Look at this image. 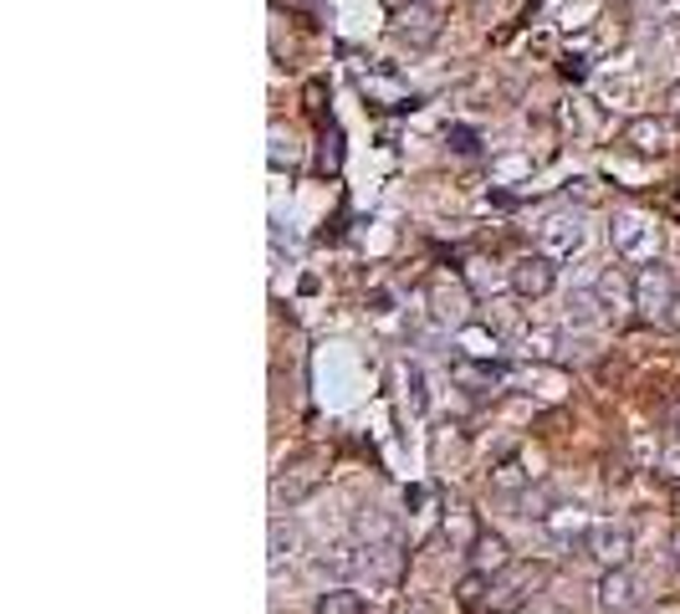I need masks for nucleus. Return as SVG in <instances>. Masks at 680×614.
<instances>
[{
  "label": "nucleus",
  "mask_w": 680,
  "mask_h": 614,
  "mask_svg": "<svg viewBox=\"0 0 680 614\" xmlns=\"http://www.w3.org/2000/svg\"><path fill=\"white\" fill-rule=\"evenodd\" d=\"M620 144L639 159H670L680 149V123L670 113H639L620 129Z\"/></svg>",
  "instance_id": "obj_1"
},
{
  "label": "nucleus",
  "mask_w": 680,
  "mask_h": 614,
  "mask_svg": "<svg viewBox=\"0 0 680 614\" xmlns=\"http://www.w3.org/2000/svg\"><path fill=\"white\" fill-rule=\"evenodd\" d=\"M609 241H614V256L620 261H655L660 256V225L650 215H639V210H614V221H609Z\"/></svg>",
  "instance_id": "obj_2"
},
{
  "label": "nucleus",
  "mask_w": 680,
  "mask_h": 614,
  "mask_svg": "<svg viewBox=\"0 0 680 614\" xmlns=\"http://www.w3.org/2000/svg\"><path fill=\"white\" fill-rule=\"evenodd\" d=\"M543 579H547L543 563H512L506 573H497V579H491L487 600H481V614H517L522 604H527V594H533Z\"/></svg>",
  "instance_id": "obj_3"
},
{
  "label": "nucleus",
  "mask_w": 680,
  "mask_h": 614,
  "mask_svg": "<svg viewBox=\"0 0 680 614\" xmlns=\"http://www.w3.org/2000/svg\"><path fill=\"white\" fill-rule=\"evenodd\" d=\"M676 298H680L676 267H666L660 256H655V261H645V267L635 271V308H639V317H670Z\"/></svg>",
  "instance_id": "obj_4"
},
{
  "label": "nucleus",
  "mask_w": 680,
  "mask_h": 614,
  "mask_svg": "<svg viewBox=\"0 0 680 614\" xmlns=\"http://www.w3.org/2000/svg\"><path fill=\"white\" fill-rule=\"evenodd\" d=\"M589 246V225H583V215H578L573 205H562V210H547L543 221H537V252L547 256H578Z\"/></svg>",
  "instance_id": "obj_5"
},
{
  "label": "nucleus",
  "mask_w": 680,
  "mask_h": 614,
  "mask_svg": "<svg viewBox=\"0 0 680 614\" xmlns=\"http://www.w3.org/2000/svg\"><path fill=\"white\" fill-rule=\"evenodd\" d=\"M506 287H512V292H517L522 302L547 298V292L558 287V256H547V252H527V256H517V261L506 267Z\"/></svg>",
  "instance_id": "obj_6"
},
{
  "label": "nucleus",
  "mask_w": 680,
  "mask_h": 614,
  "mask_svg": "<svg viewBox=\"0 0 680 614\" xmlns=\"http://www.w3.org/2000/svg\"><path fill=\"white\" fill-rule=\"evenodd\" d=\"M583 554H589L599 569H629V558H635V533H629L624 523H593Z\"/></svg>",
  "instance_id": "obj_7"
},
{
  "label": "nucleus",
  "mask_w": 680,
  "mask_h": 614,
  "mask_svg": "<svg viewBox=\"0 0 680 614\" xmlns=\"http://www.w3.org/2000/svg\"><path fill=\"white\" fill-rule=\"evenodd\" d=\"M543 533L558 543L562 554H583V548H589L593 523H589V517H583L578 507H562V502H553V512L543 517Z\"/></svg>",
  "instance_id": "obj_8"
},
{
  "label": "nucleus",
  "mask_w": 680,
  "mask_h": 614,
  "mask_svg": "<svg viewBox=\"0 0 680 614\" xmlns=\"http://www.w3.org/2000/svg\"><path fill=\"white\" fill-rule=\"evenodd\" d=\"M400 42L410 46V52H425V46H435V36H441V5H430V0H410L400 11Z\"/></svg>",
  "instance_id": "obj_9"
},
{
  "label": "nucleus",
  "mask_w": 680,
  "mask_h": 614,
  "mask_svg": "<svg viewBox=\"0 0 680 614\" xmlns=\"http://www.w3.org/2000/svg\"><path fill=\"white\" fill-rule=\"evenodd\" d=\"M593 604L599 614H629L639 604V584L629 569H604L599 573V589H593Z\"/></svg>",
  "instance_id": "obj_10"
},
{
  "label": "nucleus",
  "mask_w": 680,
  "mask_h": 614,
  "mask_svg": "<svg viewBox=\"0 0 680 614\" xmlns=\"http://www.w3.org/2000/svg\"><path fill=\"white\" fill-rule=\"evenodd\" d=\"M466 558H471V569L487 573V579H497V573H506L517 563V558H512V543H506L502 533H481V543H476Z\"/></svg>",
  "instance_id": "obj_11"
},
{
  "label": "nucleus",
  "mask_w": 680,
  "mask_h": 614,
  "mask_svg": "<svg viewBox=\"0 0 680 614\" xmlns=\"http://www.w3.org/2000/svg\"><path fill=\"white\" fill-rule=\"evenodd\" d=\"M593 292L604 302V313H620V308H635V277H624L620 267H604L593 277Z\"/></svg>",
  "instance_id": "obj_12"
},
{
  "label": "nucleus",
  "mask_w": 680,
  "mask_h": 614,
  "mask_svg": "<svg viewBox=\"0 0 680 614\" xmlns=\"http://www.w3.org/2000/svg\"><path fill=\"white\" fill-rule=\"evenodd\" d=\"M466 308H471V298H466V287L460 282H430V313L441 317V323H466Z\"/></svg>",
  "instance_id": "obj_13"
},
{
  "label": "nucleus",
  "mask_w": 680,
  "mask_h": 614,
  "mask_svg": "<svg viewBox=\"0 0 680 614\" xmlns=\"http://www.w3.org/2000/svg\"><path fill=\"white\" fill-rule=\"evenodd\" d=\"M450 379H456L460 390L487 394V390H497L502 369H497V364H487V359H460V354H456V364H450Z\"/></svg>",
  "instance_id": "obj_14"
},
{
  "label": "nucleus",
  "mask_w": 680,
  "mask_h": 614,
  "mask_svg": "<svg viewBox=\"0 0 680 614\" xmlns=\"http://www.w3.org/2000/svg\"><path fill=\"white\" fill-rule=\"evenodd\" d=\"M481 533H487V527H481V517H476L471 507H450V512H445V538H450V548H456V554H471L476 543H481Z\"/></svg>",
  "instance_id": "obj_15"
},
{
  "label": "nucleus",
  "mask_w": 680,
  "mask_h": 614,
  "mask_svg": "<svg viewBox=\"0 0 680 614\" xmlns=\"http://www.w3.org/2000/svg\"><path fill=\"white\" fill-rule=\"evenodd\" d=\"M456 348H460V359H487L497 364V333L487 328V323H460L456 328Z\"/></svg>",
  "instance_id": "obj_16"
},
{
  "label": "nucleus",
  "mask_w": 680,
  "mask_h": 614,
  "mask_svg": "<svg viewBox=\"0 0 680 614\" xmlns=\"http://www.w3.org/2000/svg\"><path fill=\"white\" fill-rule=\"evenodd\" d=\"M317 487H323V471H312V461H308V466H297V477H292V481H287V477L277 481V502L297 507V502H302V496H312Z\"/></svg>",
  "instance_id": "obj_17"
},
{
  "label": "nucleus",
  "mask_w": 680,
  "mask_h": 614,
  "mask_svg": "<svg viewBox=\"0 0 680 614\" xmlns=\"http://www.w3.org/2000/svg\"><path fill=\"white\" fill-rule=\"evenodd\" d=\"M358 88L369 92L374 103H384V108H414V92H404L394 77H358Z\"/></svg>",
  "instance_id": "obj_18"
},
{
  "label": "nucleus",
  "mask_w": 680,
  "mask_h": 614,
  "mask_svg": "<svg viewBox=\"0 0 680 614\" xmlns=\"http://www.w3.org/2000/svg\"><path fill=\"white\" fill-rule=\"evenodd\" d=\"M369 569V558H364V548H327L323 558H317V573H333V579H348V573Z\"/></svg>",
  "instance_id": "obj_19"
},
{
  "label": "nucleus",
  "mask_w": 680,
  "mask_h": 614,
  "mask_svg": "<svg viewBox=\"0 0 680 614\" xmlns=\"http://www.w3.org/2000/svg\"><path fill=\"white\" fill-rule=\"evenodd\" d=\"M312 614H364V594L338 584V589H327V594H317V610Z\"/></svg>",
  "instance_id": "obj_20"
},
{
  "label": "nucleus",
  "mask_w": 680,
  "mask_h": 614,
  "mask_svg": "<svg viewBox=\"0 0 680 614\" xmlns=\"http://www.w3.org/2000/svg\"><path fill=\"white\" fill-rule=\"evenodd\" d=\"M522 348H527L533 359H558V333L553 328H527L522 333Z\"/></svg>",
  "instance_id": "obj_21"
},
{
  "label": "nucleus",
  "mask_w": 680,
  "mask_h": 614,
  "mask_svg": "<svg viewBox=\"0 0 680 614\" xmlns=\"http://www.w3.org/2000/svg\"><path fill=\"white\" fill-rule=\"evenodd\" d=\"M599 308H604V302H599V292H568V317H573L578 328H583V323H593V317H599Z\"/></svg>",
  "instance_id": "obj_22"
},
{
  "label": "nucleus",
  "mask_w": 680,
  "mask_h": 614,
  "mask_svg": "<svg viewBox=\"0 0 680 614\" xmlns=\"http://www.w3.org/2000/svg\"><path fill=\"white\" fill-rule=\"evenodd\" d=\"M487 589H491V579L471 569V573H466V579L456 584V600H460V604H481V600H487Z\"/></svg>",
  "instance_id": "obj_23"
},
{
  "label": "nucleus",
  "mask_w": 680,
  "mask_h": 614,
  "mask_svg": "<svg viewBox=\"0 0 680 614\" xmlns=\"http://www.w3.org/2000/svg\"><path fill=\"white\" fill-rule=\"evenodd\" d=\"M445 138H450V149L456 154H481V138H476V129H466V123H456V129H445Z\"/></svg>",
  "instance_id": "obj_24"
},
{
  "label": "nucleus",
  "mask_w": 680,
  "mask_h": 614,
  "mask_svg": "<svg viewBox=\"0 0 680 614\" xmlns=\"http://www.w3.org/2000/svg\"><path fill=\"white\" fill-rule=\"evenodd\" d=\"M297 159V149H292V138H281V129L271 134V169H281V165H292Z\"/></svg>",
  "instance_id": "obj_25"
},
{
  "label": "nucleus",
  "mask_w": 680,
  "mask_h": 614,
  "mask_svg": "<svg viewBox=\"0 0 680 614\" xmlns=\"http://www.w3.org/2000/svg\"><path fill=\"white\" fill-rule=\"evenodd\" d=\"M287 548H292V533H287L281 523H271V563H281V558H287Z\"/></svg>",
  "instance_id": "obj_26"
},
{
  "label": "nucleus",
  "mask_w": 680,
  "mask_h": 614,
  "mask_svg": "<svg viewBox=\"0 0 680 614\" xmlns=\"http://www.w3.org/2000/svg\"><path fill=\"white\" fill-rule=\"evenodd\" d=\"M410 410H425V375H420V369H410Z\"/></svg>",
  "instance_id": "obj_27"
},
{
  "label": "nucleus",
  "mask_w": 680,
  "mask_h": 614,
  "mask_svg": "<svg viewBox=\"0 0 680 614\" xmlns=\"http://www.w3.org/2000/svg\"><path fill=\"white\" fill-rule=\"evenodd\" d=\"M379 5H384V11H389V15H400V11H404V5H410V0H379Z\"/></svg>",
  "instance_id": "obj_28"
},
{
  "label": "nucleus",
  "mask_w": 680,
  "mask_h": 614,
  "mask_svg": "<svg viewBox=\"0 0 680 614\" xmlns=\"http://www.w3.org/2000/svg\"><path fill=\"white\" fill-rule=\"evenodd\" d=\"M666 103H670V108H680V82H676V88L666 92Z\"/></svg>",
  "instance_id": "obj_29"
},
{
  "label": "nucleus",
  "mask_w": 680,
  "mask_h": 614,
  "mask_svg": "<svg viewBox=\"0 0 680 614\" xmlns=\"http://www.w3.org/2000/svg\"><path fill=\"white\" fill-rule=\"evenodd\" d=\"M670 548H676V563H680V533H676V543H670Z\"/></svg>",
  "instance_id": "obj_30"
},
{
  "label": "nucleus",
  "mask_w": 680,
  "mask_h": 614,
  "mask_svg": "<svg viewBox=\"0 0 680 614\" xmlns=\"http://www.w3.org/2000/svg\"><path fill=\"white\" fill-rule=\"evenodd\" d=\"M676 435H680V405H676Z\"/></svg>",
  "instance_id": "obj_31"
},
{
  "label": "nucleus",
  "mask_w": 680,
  "mask_h": 614,
  "mask_svg": "<svg viewBox=\"0 0 680 614\" xmlns=\"http://www.w3.org/2000/svg\"><path fill=\"white\" fill-rule=\"evenodd\" d=\"M676 205H680V190H676Z\"/></svg>",
  "instance_id": "obj_32"
}]
</instances>
